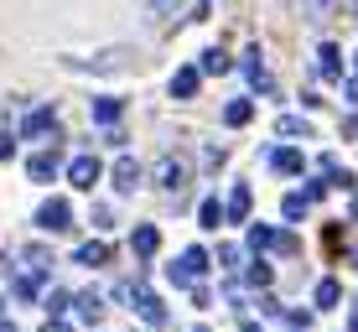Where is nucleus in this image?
Returning a JSON list of instances; mask_svg holds the SVG:
<instances>
[{
	"label": "nucleus",
	"instance_id": "obj_1",
	"mask_svg": "<svg viewBox=\"0 0 358 332\" xmlns=\"http://www.w3.org/2000/svg\"><path fill=\"white\" fill-rule=\"evenodd\" d=\"M182 182H187V166H182L177 156L156 166V187H162V192H182Z\"/></svg>",
	"mask_w": 358,
	"mask_h": 332
},
{
	"label": "nucleus",
	"instance_id": "obj_2",
	"mask_svg": "<svg viewBox=\"0 0 358 332\" xmlns=\"http://www.w3.org/2000/svg\"><path fill=\"white\" fill-rule=\"evenodd\" d=\"M36 224H42V229H68V224H73V208H68L63 198H52V203H42Z\"/></svg>",
	"mask_w": 358,
	"mask_h": 332
},
{
	"label": "nucleus",
	"instance_id": "obj_3",
	"mask_svg": "<svg viewBox=\"0 0 358 332\" xmlns=\"http://www.w3.org/2000/svg\"><path fill=\"white\" fill-rule=\"evenodd\" d=\"M203 265H208V254H203V250H187L177 265H171V280H182V286H187L192 275H203Z\"/></svg>",
	"mask_w": 358,
	"mask_h": 332
},
{
	"label": "nucleus",
	"instance_id": "obj_4",
	"mask_svg": "<svg viewBox=\"0 0 358 332\" xmlns=\"http://www.w3.org/2000/svg\"><path fill=\"white\" fill-rule=\"evenodd\" d=\"M68 177H73V187H94L99 182V161L94 156H78V161L68 166Z\"/></svg>",
	"mask_w": 358,
	"mask_h": 332
},
{
	"label": "nucleus",
	"instance_id": "obj_5",
	"mask_svg": "<svg viewBox=\"0 0 358 332\" xmlns=\"http://www.w3.org/2000/svg\"><path fill=\"white\" fill-rule=\"evenodd\" d=\"M27 171H31V182H52V171H57V156H52V151H36Z\"/></svg>",
	"mask_w": 358,
	"mask_h": 332
},
{
	"label": "nucleus",
	"instance_id": "obj_6",
	"mask_svg": "<svg viewBox=\"0 0 358 332\" xmlns=\"http://www.w3.org/2000/svg\"><path fill=\"white\" fill-rule=\"evenodd\" d=\"M177 6L182 0H151V21L156 27H171V21H177Z\"/></svg>",
	"mask_w": 358,
	"mask_h": 332
},
{
	"label": "nucleus",
	"instance_id": "obj_7",
	"mask_svg": "<svg viewBox=\"0 0 358 332\" xmlns=\"http://www.w3.org/2000/svg\"><path fill=\"white\" fill-rule=\"evenodd\" d=\"M52 130V109H36V115H27V125H21V135H47Z\"/></svg>",
	"mask_w": 358,
	"mask_h": 332
},
{
	"label": "nucleus",
	"instance_id": "obj_8",
	"mask_svg": "<svg viewBox=\"0 0 358 332\" xmlns=\"http://www.w3.org/2000/svg\"><path fill=\"white\" fill-rule=\"evenodd\" d=\"M192 89H197V68H182L177 78H171V94H177V99H187Z\"/></svg>",
	"mask_w": 358,
	"mask_h": 332
},
{
	"label": "nucleus",
	"instance_id": "obj_9",
	"mask_svg": "<svg viewBox=\"0 0 358 332\" xmlns=\"http://www.w3.org/2000/svg\"><path fill=\"white\" fill-rule=\"evenodd\" d=\"M115 187H120V192H135V161H130V156L115 166Z\"/></svg>",
	"mask_w": 358,
	"mask_h": 332
},
{
	"label": "nucleus",
	"instance_id": "obj_10",
	"mask_svg": "<svg viewBox=\"0 0 358 332\" xmlns=\"http://www.w3.org/2000/svg\"><path fill=\"white\" fill-rule=\"evenodd\" d=\"M104 260H109L104 244H83V250H78V265H104Z\"/></svg>",
	"mask_w": 358,
	"mask_h": 332
},
{
	"label": "nucleus",
	"instance_id": "obj_11",
	"mask_svg": "<svg viewBox=\"0 0 358 332\" xmlns=\"http://www.w3.org/2000/svg\"><path fill=\"white\" fill-rule=\"evenodd\" d=\"M99 312H104V306H99L94 291H89V296H78V317H83V322H99Z\"/></svg>",
	"mask_w": 358,
	"mask_h": 332
},
{
	"label": "nucleus",
	"instance_id": "obj_12",
	"mask_svg": "<svg viewBox=\"0 0 358 332\" xmlns=\"http://www.w3.org/2000/svg\"><path fill=\"white\" fill-rule=\"evenodd\" d=\"M156 250V229H135V254H151Z\"/></svg>",
	"mask_w": 358,
	"mask_h": 332
},
{
	"label": "nucleus",
	"instance_id": "obj_13",
	"mask_svg": "<svg viewBox=\"0 0 358 332\" xmlns=\"http://www.w3.org/2000/svg\"><path fill=\"white\" fill-rule=\"evenodd\" d=\"M275 166L280 171H301V156H296V151H275Z\"/></svg>",
	"mask_w": 358,
	"mask_h": 332
},
{
	"label": "nucleus",
	"instance_id": "obj_14",
	"mask_svg": "<svg viewBox=\"0 0 358 332\" xmlns=\"http://www.w3.org/2000/svg\"><path fill=\"white\" fill-rule=\"evenodd\" d=\"M317 301H322V306L338 301V280H322V286H317Z\"/></svg>",
	"mask_w": 358,
	"mask_h": 332
},
{
	"label": "nucleus",
	"instance_id": "obj_15",
	"mask_svg": "<svg viewBox=\"0 0 358 332\" xmlns=\"http://www.w3.org/2000/svg\"><path fill=\"white\" fill-rule=\"evenodd\" d=\"M229 208H234V218H239V213H250V192L239 187V192H234V198H229Z\"/></svg>",
	"mask_w": 358,
	"mask_h": 332
},
{
	"label": "nucleus",
	"instance_id": "obj_16",
	"mask_svg": "<svg viewBox=\"0 0 358 332\" xmlns=\"http://www.w3.org/2000/svg\"><path fill=\"white\" fill-rule=\"evenodd\" d=\"M203 68H208V73H224V68H229V57H224V52H208V57H203Z\"/></svg>",
	"mask_w": 358,
	"mask_h": 332
},
{
	"label": "nucleus",
	"instance_id": "obj_17",
	"mask_svg": "<svg viewBox=\"0 0 358 332\" xmlns=\"http://www.w3.org/2000/svg\"><path fill=\"white\" fill-rule=\"evenodd\" d=\"M94 115H99V120H115V115H120V99H104V104H94Z\"/></svg>",
	"mask_w": 358,
	"mask_h": 332
},
{
	"label": "nucleus",
	"instance_id": "obj_18",
	"mask_svg": "<svg viewBox=\"0 0 358 332\" xmlns=\"http://www.w3.org/2000/svg\"><path fill=\"white\" fill-rule=\"evenodd\" d=\"M10 151H16V140H10V135H0V161H6Z\"/></svg>",
	"mask_w": 358,
	"mask_h": 332
},
{
	"label": "nucleus",
	"instance_id": "obj_19",
	"mask_svg": "<svg viewBox=\"0 0 358 332\" xmlns=\"http://www.w3.org/2000/svg\"><path fill=\"white\" fill-rule=\"evenodd\" d=\"M348 99H353V104H358V83H348Z\"/></svg>",
	"mask_w": 358,
	"mask_h": 332
},
{
	"label": "nucleus",
	"instance_id": "obj_20",
	"mask_svg": "<svg viewBox=\"0 0 358 332\" xmlns=\"http://www.w3.org/2000/svg\"><path fill=\"white\" fill-rule=\"evenodd\" d=\"M47 332H68V327H63V322H52V327H47Z\"/></svg>",
	"mask_w": 358,
	"mask_h": 332
},
{
	"label": "nucleus",
	"instance_id": "obj_21",
	"mask_svg": "<svg viewBox=\"0 0 358 332\" xmlns=\"http://www.w3.org/2000/svg\"><path fill=\"white\" fill-rule=\"evenodd\" d=\"M0 312H6V301H0Z\"/></svg>",
	"mask_w": 358,
	"mask_h": 332
}]
</instances>
